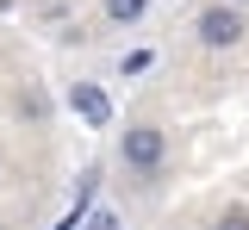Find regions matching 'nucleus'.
<instances>
[{
    "label": "nucleus",
    "mask_w": 249,
    "mask_h": 230,
    "mask_svg": "<svg viewBox=\"0 0 249 230\" xmlns=\"http://www.w3.org/2000/svg\"><path fill=\"white\" fill-rule=\"evenodd\" d=\"M243 13L237 6H206L199 13V44H212V50H231V44H243Z\"/></svg>",
    "instance_id": "nucleus-1"
},
{
    "label": "nucleus",
    "mask_w": 249,
    "mask_h": 230,
    "mask_svg": "<svg viewBox=\"0 0 249 230\" xmlns=\"http://www.w3.org/2000/svg\"><path fill=\"white\" fill-rule=\"evenodd\" d=\"M162 156H168V137L156 131V125H131L124 131V168H162Z\"/></svg>",
    "instance_id": "nucleus-2"
},
{
    "label": "nucleus",
    "mask_w": 249,
    "mask_h": 230,
    "mask_svg": "<svg viewBox=\"0 0 249 230\" xmlns=\"http://www.w3.org/2000/svg\"><path fill=\"white\" fill-rule=\"evenodd\" d=\"M69 106H75V118L93 125V131H106V125H112V99L100 94L93 81H75V87H69Z\"/></svg>",
    "instance_id": "nucleus-3"
},
{
    "label": "nucleus",
    "mask_w": 249,
    "mask_h": 230,
    "mask_svg": "<svg viewBox=\"0 0 249 230\" xmlns=\"http://www.w3.org/2000/svg\"><path fill=\"white\" fill-rule=\"evenodd\" d=\"M143 6H150V0H106V19L131 25V19H143Z\"/></svg>",
    "instance_id": "nucleus-4"
},
{
    "label": "nucleus",
    "mask_w": 249,
    "mask_h": 230,
    "mask_svg": "<svg viewBox=\"0 0 249 230\" xmlns=\"http://www.w3.org/2000/svg\"><path fill=\"white\" fill-rule=\"evenodd\" d=\"M218 230H249V212H243V205H231V212L218 218Z\"/></svg>",
    "instance_id": "nucleus-5"
},
{
    "label": "nucleus",
    "mask_w": 249,
    "mask_h": 230,
    "mask_svg": "<svg viewBox=\"0 0 249 230\" xmlns=\"http://www.w3.org/2000/svg\"><path fill=\"white\" fill-rule=\"evenodd\" d=\"M150 63H156L150 50H131V56H124V75H143V68H150Z\"/></svg>",
    "instance_id": "nucleus-6"
},
{
    "label": "nucleus",
    "mask_w": 249,
    "mask_h": 230,
    "mask_svg": "<svg viewBox=\"0 0 249 230\" xmlns=\"http://www.w3.org/2000/svg\"><path fill=\"white\" fill-rule=\"evenodd\" d=\"M88 230H119V218H112V212H93V218H88Z\"/></svg>",
    "instance_id": "nucleus-7"
}]
</instances>
